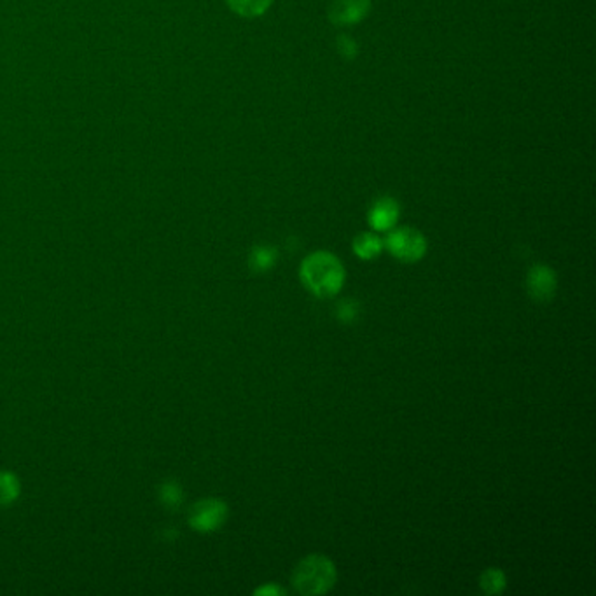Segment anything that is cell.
<instances>
[{
	"label": "cell",
	"instance_id": "2",
	"mask_svg": "<svg viewBox=\"0 0 596 596\" xmlns=\"http://www.w3.org/2000/svg\"><path fill=\"white\" fill-rule=\"evenodd\" d=\"M336 583L334 563L324 554H310L301 560L293 574V586L301 595L327 593Z\"/></svg>",
	"mask_w": 596,
	"mask_h": 596
},
{
	"label": "cell",
	"instance_id": "5",
	"mask_svg": "<svg viewBox=\"0 0 596 596\" xmlns=\"http://www.w3.org/2000/svg\"><path fill=\"white\" fill-rule=\"evenodd\" d=\"M371 9V0H333L329 20L334 25H355L362 21Z\"/></svg>",
	"mask_w": 596,
	"mask_h": 596
},
{
	"label": "cell",
	"instance_id": "15",
	"mask_svg": "<svg viewBox=\"0 0 596 596\" xmlns=\"http://www.w3.org/2000/svg\"><path fill=\"white\" fill-rule=\"evenodd\" d=\"M338 43H340V44H338V46H340V52H342L343 56H347V58H353V56H355L357 46H355V43H353L350 37L342 36Z\"/></svg>",
	"mask_w": 596,
	"mask_h": 596
},
{
	"label": "cell",
	"instance_id": "14",
	"mask_svg": "<svg viewBox=\"0 0 596 596\" xmlns=\"http://www.w3.org/2000/svg\"><path fill=\"white\" fill-rule=\"evenodd\" d=\"M163 500L166 502V503H170V505H177L179 502H181V497H182V494H181V488H179V485H175V483H168V485H165V488H163Z\"/></svg>",
	"mask_w": 596,
	"mask_h": 596
},
{
	"label": "cell",
	"instance_id": "7",
	"mask_svg": "<svg viewBox=\"0 0 596 596\" xmlns=\"http://www.w3.org/2000/svg\"><path fill=\"white\" fill-rule=\"evenodd\" d=\"M399 205L396 199L380 198L369 210V224L375 231H389L398 224Z\"/></svg>",
	"mask_w": 596,
	"mask_h": 596
},
{
	"label": "cell",
	"instance_id": "11",
	"mask_svg": "<svg viewBox=\"0 0 596 596\" xmlns=\"http://www.w3.org/2000/svg\"><path fill=\"white\" fill-rule=\"evenodd\" d=\"M505 588V576L498 568H488L481 576V590L488 595H498Z\"/></svg>",
	"mask_w": 596,
	"mask_h": 596
},
{
	"label": "cell",
	"instance_id": "13",
	"mask_svg": "<svg viewBox=\"0 0 596 596\" xmlns=\"http://www.w3.org/2000/svg\"><path fill=\"white\" fill-rule=\"evenodd\" d=\"M358 315V304L357 301H351V299H347V301H342L340 306H338V318L342 322H353Z\"/></svg>",
	"mask_w": 596,
	"mask_h": 596
},
{
	"label": "cell",
	"instance_id": "3",
	"mask_svg": "<svg viewBox=\"0 0 596 596\" xmlns=\"http://www.w3.org/2000/svg\"><path fill=\"white\" fill-rule=\"evenodd\" d=\"M385 246L389 252L404 262H416L427 252L425 237L413 228H399L389 233Z\"/></svg>",
	"mask_w": 596,
	"mask_h": 596
},
{
	"label": "cell",
	"instance_id": "6",
	"mask_svg": "<svg viewBox=\"0 0 596 596\" xmlns=\"http://www.w3.org/2000/svg\"><path fill=\"white\" fill-rule=\"evenodd\" d=\"M527 287L532 298L549 301L556 293V273L547 266L537 264L528 271Z\"/></svg>",
	"mask_w": 596,
	"mask_h": 596
},
{
	"label": "cell",
	"instance_id": "10",
	"mask_svg": "<svg viewBox=\"0 0 596 596\" xmlns=\"http://www.w3.org/2000/svg\"><path fill=\"white\" fill-rule=\"evenodd\" d=\"M277 262V250L271 247H255L250 255V266L255 271H266L271 270Z\"/></svg>",
	"mask_w": 596,
	"mask_h": 596
},
{
	"label": "cell",
	"instance_id": "1",
	"mask_svg": "<svg viewBox=\"0 0 596 596\" xmlns=\"http://www.w3.org/2000/svg\"><path fill=\"white\" fill-rule=\"evenodd\" d=\"M301 280L304 287L318 298L336 296L345 284V268L331 252H313L301 264Z\"/></svg>",
	"mask_w": 596,
	"mask_h": 596
},
{
	"label": "cell",
	"instance_id": "4",
	"mask_svg": "<svg viewBox=\"0 0 596 596\" xmlns=\"http://www.w3.org/2000/svg\"><path fill=\"white\" fill-rule=\"evenodd\" d=\"M228 507L222 500L217 498H206L198 502L189 516L191 527L198 532H213L221 528V525L226 521Z\"/></svg>",
	"mask_w": 596,
	"mask_h": 596
},
{
	"label": "cell",
	"instance_id": "16",
	"mask_svg": "<svg viewBox=\"0 0 596 596\" xmlns=\"http://www.w3.org/2000/svg\"><path fill=\"white\" fill-rule=\"evenodd\" d=\"M255 595H284V590H282V588H278V586H273V584H270V586L259 588V590L255 592Z\"/></svg>",
	"mask_w": 596,
	"mask_h": 596
},
{
	"label": "cell",
	"instance_id": "9",
	"mask_svg": "<svg viewBox=\"0 0 596 596\" xmlns=\"http://www.w3.org/2000/svg\"><path fill=\"white\" fill-rule=\"evenodd\" d=\"M273 0H226V4L235 11L238 16L244 18H257L262 16Z\"/></svg>",
	"mask_w": 596,
	"mask_h": 596
},
{
	"label": "cell",
	"instance_id": "12",
	"mask_svg": "<svg viewBox=\"0 0 596 596\" xmlns=\"http://www.w3.org/2000/svg\"><path fill=\"white\" fill-rule=\"evenodd\" d=\"M18 497V481L12 474H0V503H9Z\"/></svg>",
	"mask_w": 596,
	"mask_h": 596
},
{
	"label": "cell",
	"instance_id": "8",
	"mask_svg": "<svg viewBox=\"0 0 596 596\" xmlns=\"http://www.w3.org/2000/svg\"><path fill=\"white\" fill-rule=\"evenodd\" d=\"M382 249H383V242L373 233H362L353 240L355 255H358L360 259H366V261L380 255Z\"/></svg>",
	"mask_w": 596,
	"mask_h": 596
}]
</instances>
